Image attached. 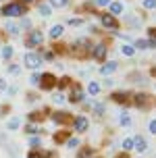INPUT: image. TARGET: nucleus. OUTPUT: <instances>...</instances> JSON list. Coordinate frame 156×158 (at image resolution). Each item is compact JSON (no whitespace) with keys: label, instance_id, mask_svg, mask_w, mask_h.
Returning a JSON list of instances; mask_svg holds the SVG:
<instances>
[{"label":"nucleus","instance_id":"21","mask_svg":"<svg viewBox=\"0 0 156 158\" xmlns=\"http://www.w3.org/2000/svg\"><path fill=\"white\" fill-rule=\"evenodd\" d=\"M48 4H50V6H58V8H65L67 4H69V0H50Z\"/></svg>","mask_w":156,"mask_h":158},{"label":"nucleus","instance_id":"7","mask_svg":"<svg viewBox=\"0 0 156 158\" xmlns=\"http://www.w3.org/2000/svg\"><path fill=\"white\" fill-rule=\"evenodd\" d=\"M100 19H102V25L108 27V29H117V27H119L115 15H110V13H108V15H100Z\"/></svg>","mask_w":156,"mask_h":158},{"label":"nucleus","instance_id":"50","mask_svg":"<svg viewBox=\"0 0 156 158\" xmlns=\"http://www.w3.org/2000/svg\"><path fill=\"white\" fill-rule=\"evenodd\" d=\"M117 158H127V152H125V154H121V156H117Z\"/></svg>","mask_w":156,"mask_h":158},{"label":"nucleus","instance_id":"2","mask_svg":"<svg viewBox=\"0 0 156 158\" xmlns=\"http://www.w3.org/2000/svg\"><path fill=\"white\" fill-rule=\"evenodd\" d=\"M23 63L29 67V69H38L40 64H42V56L36 54V52H25L23 56Z\"/></svg>","mask_w":156,"mask_h":158},{"label":"nucleus","instance_id":"9","mask_svg":"<svg viewBox=\"0 0 156 158\" xmlns=\"http://www.w3.org/2000/svg\"><path fill=\"white\" fill-rule=\"evenodd\" d=\"M135 106L137 108H148L150 106V96H146V94H135Z\"/></svg>","mask_w":156,"mask_h":158},{"label":"nucleus","instance_id":"6","mask_svg":"<svg viewBox=\"0 0 156 158\" xmlns=\"http://www.w3.org/2000/svg\"><path fill=\"white\" fill-rule=\"evenodd\" d=\"M52 121L54 123H61V125H65V123H71L73 118H71V112H65V110H58L52 114Z\"/></svg>","mask_w":156,"mask_h":158},{"label":"nucleus","instance_id":"40","mask_svg":"<svg viewBox=\"0 0 156 158\" xmlns=\"http://www.w3.org/2000/svg\"><path fill=\"white\" fill-rule=\"evenodd\" d=\"M69 23H71V25H81L83 21H81V19H69Z\"/></svg>","mask_w":156,"mask_h":158},{"label":"nucleus","instance_id":"1","mask_svg":"<svg viewBox=\"0 0 156 158\" xmlns=\"http://www.w3.org/2000/svg\"><path fill=\"white\" fill-rule=\"evenodd\" d=\"M2 15L4 17H21V15H25V6L21 2H11L6 6H2Z\"/></svg>","mask_w":156,"mask_h":158},{"label":"nucleus","instance_id":"41","mask_svg":"<svg viewBox=\"0 0 156 158\" xmlns=\"http://www.w3.org/2000/svg\"><path fill=\"white\" fill-rule=\"evenodd\" d=\"M36 100H38V96H36V94H29V96H27V102H36Z\"/></svg>","mask_w":156,"mask_h":158},{"label":"nucleus","instance_id":"42","mask_svg":"<svg viewBox=\"0 0 156 158\" xmlns=\"http://www.w3.org/2000/svg\"><path fill=\"white\" fill-rule=\"evenodd\" d=\"M6 112H8V106H0V117H4Z\"/></svg>","mask_w":156,"mask_h":158},{"label":"nucleus","instance_id":"46","mask_svg":"<svg viewBox=\"0 0 156 158\" xmlns=\"http://www.w3.org/2000/svg\"><path fill=\"white\" fill-rule=\"evenodd\" d=\"M6 92H8V96H13V94H17V87H8Z\"/></svg>","mask_w":156,"mask_h":158},{"label":"nucleus","instance_id":"45","mask_svg":"<svg viewBox=\"0 0 156 158\" xmlns=\"http://www.w3.org/2000/svg\"><path fill=\"white\" fill-rule=\"evenodd\" d=\"M148 48H156V40H148Z\"/></svg>","mask_w":156,"mask_h":158},{"label":"nucleus","instance_id":"48","mask_svg":"<svg viewBox=\"0 0 156 158\" xmlns=\"http://www.w3.org/2000/svg\"><path fill=\"white\" fill-rule=\"evenodd\" d=\"M0 89H6V83H4V79H0Z\"/></svg>","mask_w":156,"mask_h":158},{"label":"nucleus","instance_id":"34","mask_svg":"<svg viewBox=\"0 0 156 158\" xmlns=\"http://www.w3.org/2000/svg\"><path fill=\"white\" fill-rule=\"evenodd\" d=\"M29 83H31V85H40V75H38V73H36V75H31Z\"/></svg>","mask_w":156,"mask_h":158},{"label":"nucleus","instance_id":"12","mask_svg":"<svg viewBox=\"0 0 156 158\" xmlns=\"http://www.w3.org/2000/svg\"><path fill=\"white\" fill-rule=\"evenodd\" d=\"M110 98L119 104H129V94H123V92H117V94H112Z\"/></svg>","mask_w":156,"mask_h":158},{"label":"nucleus","instance_id":"11","mask_svg":"<svg viewBox=\"0 0 156 158\" xmlns=\"http://www.w3.org/2000/svg\"><path fill=\"white\" fill-rule=\"evenodd\" d=\"M71 85H73V96H71L69 100H71V102H75V104L81 102V100H83V92H81L79 83H77V85H75V83H71Z\"/></svg>","mask_w":156,"mask_h":158},{"label":"nucleus","instance_id":"8","mask_svg":"<svg viewBox=\"0 0 156 158\" xmlns=\"http://www.w3.org/2000/svg\"><path fill=\"white\" fill-rule=\"evenodd\" d=\"M106 50L108 48L104 46V44H98V46L92 48V56L96 58V60H104V56H106Z\"/></svg>","mask_w":156,"mask_h":158},{"label":"nucleus","instance_id":"19","mask_svg":"<svg viewBox=\"0 0 156 158\" xmlns=\"http://www.w3.org/2000/svg\"><path fill=\"white\" fill-rule=\"evenodd\" d=\"M87 92H90L92 96H96L98 92H100V83H96V81H92V83L87 85Z\"/></svg>","mask_w":156,"mask_h":158},{"label":"nucleus","instance_id":"39","mask_svg":"<svg viewBox=\"0 0 156 158\" xmlns=\"http://www.w3.org/2000/svg\"><path fill=\"white\" fill-rule=\"evenodd\" d=\"M21 27L29 29V27H31V21H29V19H23V21H21Z\"/></svg>","mask_w":156,"mask_h":158},{"label":"nucleus","instance_id":"31","mask_svg":"<svg viewBox=\"0 0 156 158\" xmlns=\"http://www.w3.org/2000/svg\"><path fill=\"white\" fill-rule=\"evenodd\" d=\"M144 8H156V0H144Z\"/></svg>","mask_w":156,"mask_h":158},{"label":"nucleus","instance_id":"26","mask_svg":"<svg viewBox=\"0 0 156 158\" xmlns=\"http://www.w3.org/2000/svg\"><path fill=\"white\" fill-rule=\"evenodd\" d=\"M133 50H135V48H133V46H127V44L121 48V52H123L125 56H131V54H133Z\"/></svg>","mask_w":156,"mask_h":158},{"label":"nucleus","instance_id":"33","mask_svg":"<svg viewBox=\"0 0 156 158\" xmlns=\"http://www.w3.org/2000/svg\"><path fill=\"white\" fill-rule=\"evenodd\" d=\"M67 146L69 148H75V146H79V139L77 137H71V139H67Z\"/></svg>","mask_w":156,"mask_h":158},{"label":"nucleus","instance_id":"32","mask_svg":"<svg viewBox=\"0 0 156 158\" xmlns=\"http://www.w3.org/2000/svg\"><path fill=\"white\" fill-rule=\"evenodd\" d=\"M94 112L96 114H104V104H94Z\"/></svg>","mask_w":156,"mask_h":158},{"label":"nucleus","instance_id":"5","mask_svg":"<svg viewBox=\"0 0 156 158\" xmlns=\"http://www.w3.org/2000/svg\"><path fill=\"white\" fill-rule=\"evenodd\" d=\"M73 127H75V131H77V133H83V131H87L90 123H87L86 117H77V118H73Z\"/></svg>","mask_w":156,"mask_h":158},{"label":"nucleus","instance_id":"27","mask_svg":"<svg viewBox=\"0 0 156 158\" xmlns=\"http://www.w3.org/2000/svg\"><path fill=\"white\" fill-rule=\"evenodd\" d=\"M135 48H140V50H146V48H148V40H137V42H135Z\"/></svg>","mask_w":156,"mask_h":158},{"label":"nucleus","instance_id":"28","mask_svg":"<svg viewBox=\"0 0 156 158\" xmlns=\"http://www.w3.org/2000/svg\"><path fill=\"white\" fill-rule=\"evenodd\" d=\"M2 56H4V58H11V56H13V48L4 46V48H2Z\"/></svg>","mask_w":156,"mask_h":158},{"label":"nucleus","instance_id":"20","mask_svg":"<svg viewBox=\"0 0 156 158\" xmlns=\"http://www.w3.org/2000/svg\"><path fill=\"white\" fill-rule=\"evenodd\" d=\"M25 133H29V135H36V133H40V129L36 125H33V123H27V125H25Z\"/></svg>","mask_w":156,"mask_h":158},{"label":"nucleus","instance_id":"22","mask_svg":"<svg viewBox=\"0 0 156 158\" xmlns=\"http://www.w3.org/2000/svg\"><path fill=\"white\" fill-rule=\"evenodd\" d=\"M123 150L125 152L133 150V139H131V137H125V139H123Z\"/></svg>","mask_w":156,"mask_h":158},{"label":"nucleus","instance_id":"14","mask_svg":"<svg viewBox=\"0 0 156 158\" xmlns=\"http://www.w3.org/2000/svg\"><path fill=\"white\" fill-rule=\"evenodd\" d=\"M48 114V108H44V112H29L27 118H29L31 123H36V121H44V117Z\"/></svg>","mask_w":156,"mask_h":158},{"label":"nucleus","instance_id":"49","mask_svg":"<svg viewBox=\"0 0 156 158\" xmlns=\"http://www.w3.org/2000/svg\"><path fill=\"white\" fill-rule=\"evenodd\" d=\"M31 2H33V0H21V4H23V6H25V4H31Z\"/></svg>","mask_w":156,"mask_h":158},{"label":"nucleus","instance_id":"17","mask_svg":"<svg viewBox=\"0 0 156 158\" xmlns=\"http://www.w3.org/2000/svg\"><path fill=\"white\" fill-rule=\"evenodd\" d=\"M110 13H112V15H121V13H123V4H121V2H112V4H110Z\"/></svg>","mask_w":156,"mask_h":158},{"label":"nucleus","instance_id":"35","mask_svg":"<svg viewBox=\"0 0 156 158\" xmlns=\"http://www.w3.org/2000/svg\"><path fill=\"white\" fill-rule=\"evenodd\" d=\"M148 129H150V133H154V135H156V118H152V121H150Z\"/></svg>","mask_w":156,"mask_h":158},{"label":"nucleus","instance_id":"25","mask_svg":"<svg viewBox=\"0 0 156 158\" xmlns=\"http://www.w3.org/2000/svg\"><path fill=\"white\" fill-rule=\"evenodd\" d=\"M121 125H131V117L127 112H121Z\"/></svg>","mask_w":156,"mask_h":158},{"label":"nucleus","instance_id":"24","mask_svg":"<svg viewBox=\"0 0 156 158\" xmlns=\"http://www.w3.org/2000/svg\"><path fill=\"white\" fill-rule=\"evenodd\" d=\"M56 85L61 87V89H65L67 85H71V79L69 77H62V79H58V81H56Z\"/></svg>","mask_w":156,"mask_h":158},{"label":"nucleus","instance_id":"3","mask_svg":"<svg viewBox=\"0 0 156 158\" xmlns=\"http://www.w3.org/2000/svg\"><path fill=\"white\" fill-rule=\"evenodd\" d=\"M56 81L58 79L52 75V73H44V75H40V87L42 89H52L56 85Z\"/></svg>","mask_w":156,"mask_h":158},{"label":"nucleus","instance_id":"16","mask_svg":"<svg viewBox=\"0 0 156 158\" xmlns=\"http://www.w3.org/2000/svg\"><path fill=\"white\" fill-rule=\"evenodd\" d=\"M62 31H65V27H62V25H54V27H52V29H50V38H61L62 35Z\"/></svg>","mask_w":156,"mask_h":158},{"label":"nucleus","instance_id":"18","mask_svg":"<svg viewBox=\"0 0 156 158\" xmlns=\"http://www.w3.org/2000/svg\"><path fill=\"white\" fill-rule=\"evenodd\" d=\"M19 125H21V118H19V117H15V118H11V121H8V129H11V131L19 129Z\"/></svg>","mask_w":156,"mask_h":158},{"label":"nucleus","instance_id":"44","mask_svg":"<svg viewBox=\"0 0 156 158\" xmlns=\"http://www.w3.org/2000/svg\"><path fill=\"white\" fill-rule=\"evenodd\" d=\"M148 33L152 35V40H156V27H152V29H148Z\"/></svg>","mask_w":156,"mask_h":158},{"label":"nucleus","instance_id":"13","mask_svg":"<svg viewBox=\"0 0 156 158\" xmlns=\"http://www.w3.org/2000/svg\"><path fill=\"white\" fill-rule=\"evenodd\" d=\"M115 71H117V63H115V60L106 63V64H104V67L100 69V73H102V75H110V73H115Z\"/></svg>","mask_w":156,"mask_h":158},{"label":"nucleus","instance_id":"47","mask_svg":"<svg viewBox=\"0 0 156 158\" xmlns=\"http://www.w3.org/2000/svg\"><path fill=\"white\" fill-rule=\"evenodd\" d=\"M42 52H44V50H42ZM52 56H54V54H52V52H44V58H48V60H50Z\"/></svg>","mask_w":156,"mask_h":158},{"label":"nucleus","instance_id":"36","mask_svg":"<svg viewBox=\"0 0 156 158\" xmlns=\"http://www.w3.org/2000/svg\"><path fill=\"white\" fill-rule=\"evenodd\" d=\"M42 158H58V154H56L54 150H50V152H46V154H42Z\"/></svg>","mask_w":156,"mask_h":158},{"label":"nucleus","instance_id":"4","mask_svg":"<svg viewBox=\"0 0 156 158\" xmlns=\"http://www.w3.org/2000/svg\"><path fill=\"white\" fill-rule=\"evenodd\" d=\"M42 42H44V31H29L25 46H27V48H33V46H38V44H42Z\"/></svg>","mask_w":156,"mask_h":158},{"label":"nucleus","instance_id":"43","mask_svg":"<svg viewBox=\"0 0 156 158\" xmlns=\"http://www.w3.org/2000/svg\"><path fill=\"white\" fill-rule=\"evenodd\" d=\"M94 4H98V6H104V4H108V0H96Z\"/></svg>","mask_w":156,"mask_h":158},{"label":"nucleus","instance_id":"29","mask_svg":"<svg viewBox=\"0 0 156 158\" xmlns=\"http://www.w3.org/2000/svg\"><path fill=\"white\" fill-rule=\"evenodd\" d=\"M6 31H11V33H15V35H17V33H19V25L8 23V25H6Z\"/></svg>","mask_w":156,"mask_h":158},{"label":"nucleus","instance_id":"30","mask_svg":"<svg viewBox=\"0 0 156 158\" xmlns=\"http://www.w3.org/2000/svg\"><path fill=\"white\" fill-rule=\"evenodd\" d=\"M8 73H11V75H19V73H21V69H19L17 64H8Z\"/></svg>","mask_w":156,"mask_h":158},{"label":"nucleus","instance_id":"15","mask_svg":"<svg viewBox=\"0 0 156 158\" xmlns=\"http://www.w3.org/2000/svg\"><path fill=\"white\" fill-rule=\"evenodd\" d=\"M38 10H40V15H42V17H50V13H52V6H50V4H44V2H42V4L38 6Z\"/></svg>","mask_w":156,"mask_h":158},{"label":"nucleus","instance_id":"38","mask_svg":"<svg viewBox=\"0 0 156 158\" xmlns=\"http://www.w3.org/2000/svg\"><path fill=\"white\" fill-rule=\"evenodd\" d=\"M27 158H42V152L33 150V152H29V154H27Z\"/></svg>","mask_w":156,"mask_h":158},{"label":"nucleus","instance_id":"37","mask_svg":"<svg viewBox=\"0 0 156 158\" xmlns=\"http://www.w3.org/2000/svg\"><path fill=\"white\" fill-rule=\"evenodd\" d=\"M52 100H54L56 104H62V102H65V96H62V94H56L54 98H52Z\"/></svg>","mask_w":156,"mask_h":158},{"label":"nucleus","instance_id":"10","mask_svg":"<svg viewBox=\"0 0 156 158\" xmlns=\"http://www.w3.org/2000/svg\"><path fill=\"white\" fill-rule=\"evenodd\" d=\"M148 148V142L141 137V135H137V137H133V150H137V152H144Z\"/></svg>","mask_w":156,"mask_h":158},{"label":"nucleus","instance_id":"23","mask_svg":"<svg viewBox=\"0 0 156 158\" xmlns=\"http://www.w3.org/2000/svg\"><path fill=\"white\" fill-rule=\"evenodd\" d=\"M92 154H94V148H83L79 152V158H92Z\"/></svg>","mask_w":156,"mask_h":158}]
</instances>
